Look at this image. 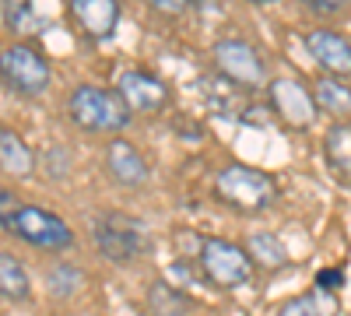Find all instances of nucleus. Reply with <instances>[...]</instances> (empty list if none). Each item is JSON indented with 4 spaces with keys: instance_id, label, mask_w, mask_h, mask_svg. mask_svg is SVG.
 I'll return each instance as SVG.
<instances>
[{
    "instance_id": "f257e3e1",
    "label": "nucleus",
    "mask_w": 351,
    "mask_h": 316,
    "mask_svg": "<svg viewBox=\"0 0 351 316\" xmlns=\"http://www.w3.org/2000/svg\"><path fill=\"white\" fill-rule=\"evenodd\" d=\"M67 117L84 134H120L127 130L134 112L116 92L99 88V84H77L67 95Z\"/></svg>"
},
{
    "instance_id": "f03ea898",
    "label": "nucleus",
    "mask_w": 351,
    "mask_h": 316,
    "mask_svg": "<svg viewBox=\"0 0 351 316\" xmlns=\"http://www.w3.org/2000/svg\"><path fill=\"white\" fill-rule=\"evenodd\" d=\"M215 197L221 204H228L232 211H263L278 200V183L271 172L253 169V165H225L218 176H215Z\"/></svg>"
},
{
    "instance_id": "7ed1b4c3",
    "label": "nucleus",
    "mask_w": 351,
    "mask_h": 316,
    "mask_svg": "<svg viewBox=\"0 0 351 316\" xmlns=\"http://www.w3.org/2000/svg\"><path fill=\"white\" fill-rule=\"evenodd\" d=\"M8 232H14L28 246L46 250V253H64L74 246V228L56 211L39 208V204H21L8 221Z\"/></svg>"
},
{
    "instance_id": "20e7f679",
    "label": "nucleus",
    "mask_w": 351,
    "mask_h": 316,
    "mask_svg": "<svg viewBox=\"0 0 351 316\" xmlns=\"http://www.w3.org/2000/svg\"><path fill=\"white\" fill-rule=\"evenodd\" d=\"M0 81L18 95H43L53 81L49 60L28 42H11L0 49Z\"/></svg>"
},
{
    "instance_id": "39448f33",
    "label": "nucleus",
    "mask_w": 351,
    "mask_h": 316,
    "mask_svg": "<svg viewBox=\"0 0 351 316\" xmlns=\"http://www.w3.org/2000/svg\"><path fill=\"white\" fill-rule=\"evenodd\" d=\"M95 250L112 264H130L148 253V232L144 225L123 211H106L95 221Z\"/></svg>"
},
{
    "instance_id": "423d86ee",
    "label": "nucleus",
    "mask_w": 351,
    "mask_h": 316,
    "mask_svg": "<svg viewBox=\"0 0 351 316\" xmlns=\"http://www.w3.org/2000/svg\"><path fill=\"white\" fill-rule=\"evenodd\" d=\"M215 67H218V74L225 81H232L243 92H260V88H267V81H271L263 56L246 39H221V42H215Z\"/></svg>"
},
{
    "instance_id": "0eeeda50",
    "label": "nucleus",
    "mask_w": 351,
    "mask_h": 316,
    "mask_svg": "<svg viewBox=\"0 0 351 316\" xmlns=\"http://www.w3.org/2000/svg\"><path fill=\"white\" fill-rule=\"evenodd\" d=\"M200 271L218 289H239L253 278V260L239 243L215 236L200 243Z\"/></svg>"
},
{
    "instance_id": "6e6552de",
    "label": "nucleus",
    "mask_w": 351,
    "mask_h": 316,
    "mask_svg": "<svg viewBox=\"0 0 351 316\" xmlns=\"http://www.w3.org/2000/svg\"><path fill=\"white\" fill-rule=\"evenodd\" d=\"M267 95H271L274 117L285 127H291V130H306L319 117L313 92L306 88V84H299L295 77H274V81H267Z\"/></svg>"
},
{
    "instance_id": "1a4fd4ad",
    "label": "nucleus",
    "mask_w": 351,
    "mask_h": 316,
    "mask_svg": "<svg viewBox=\"0 0 351 316\" xmlns=\"http://www.w3.org/2000/svg\"><path fill=\"white\" fill-rule=\"evenodd\" d=\"M116 95L123 99L130 112H162L169 106V84L152 71L127 67L116 77Z\"/></svg>"
},
{
    "instance_id": "9d476101",
    "label": "nucleus",
    "mask_w": 351,
    "mask_h": 316,
    "mask_svg": "<svg viewBox=\"0 0 351 316\" xmlns=\"http://www.w3.org/2000/svg\"><path fill=\"white\" fill-rule=\"evenodd\" d=\"M67 14L84 39H109L120 25V0H67Z\"/></svg>"
},
{
    "instance_id": "9b49d317",
    "label": "nucleus",
    "mask_w": 351,
    "mask_h": 316,
    "mask_svg": "<svg viewBox=\"0 0 351 316\" xmlns=\"http://www.w3.org/2000/svg\"><path fill=\"white\" fill-rule=\"evenodd\" d=\"M306 49L330 77H351V42L334 28H313L306 36Z\"/></svg>"
},
{
    "instance_id": "f8f14e48",
    "label": "nucleus",
    "mask_w": 351,
    "mask_h": 316,
    "mask_svg": "<svg viewBox=\"0 0 351 316\" xmlns=\"http://www.w3.org/2000/svg\"><path fill=\"white\" fill-rule=\"evenodd\" d=\"M106 172L112 176V183H120L127 190H141L144 183H148V176H152L144 155L130 145V141H123V137L109 141V148H106Z\"/></svg>"
},
{
    "instance_id": "ddd939ff",
    "label": "nucleus",
    "mask_w": 351,
    "mask_h": 316,
    "mask_svg": "<svg viewBox=\"0 0 351 316\" xmlns=\"http://www.w3.org/2000/svg\"><path fill=\"white\" fill-rule=\"evenodd\" d=\"M313 99H316V109L334 117V123H348L351 120V84L344 77H319L313 84Z\"/></svg>"
},
{
    "instance_id": "4468645a",
    "label": "nucleus",
    "mask_w": 351,
    "mask_h": 316,
    "mask_svg": "<svg viewBox=\"0 0 351 316\" xmlns=\"http://www.w3.org/2000/svg\"><path fill=\"white\" fill-rule=\"evenodd\" d=\"M0 169L11 172V176L36 172V151L28 148V141L11 127H0Z\"/></svg>"
},
{
    "instance_id": "2eb2a0df",
    "label": "nucleus",
    "mask_w": 351,
    "mask_h": 316,
    "mask_svg": "<svg viewBox=\"0 0 351 316\" xmlns=\"http://www.w3.org/2000/svg\"><path fill=\"white\" fill-rule=\"evenodd\" d=\"M337 309H341V299H337V292H327V289H309V292H302V295H295V299H288L281 309H278V316H337Z\"/></svg>"
},
{
    "instance_id": "dca6fc26",
    "label": "nucleus",
    "mask_w": 351,
    "mask_h": 316,
    "mask_svg": "<svg viewBox=\"0 0 351 316\" xmlns=\"http://www.w3.org/2000/svg\"><path fill=\"white\" fill-rule=\"evenodd\" d=\"M0 299L28 302L32 299V278L14 253H0Z\"/></svg>"
},
{
    "instance_id": "f3484780",
    "label": "nucleus",
    "mask_w": 351,
    "mask_h": 316,
    "mask_svg": "<svg viewBox=\"0 0 351 316\" xmlns=\"http://www.w3.org/2000/svg\"><path fill=\"white\" fill-rule=\"evenodd\" d=\"M0 8L11 32H39L49 25V18L39 11V0H0Z\"/></svg>"
},
{
    "instance_id": "a211bd4d",
    "label": "nucleus",
    "mask_w": 351,
    "mask_h": 316,
    "mask_svg": "<svg viewBox=\"0 0 351 316\" xmlns=\"http://www.w3.org/2000/svg\"><path fill=\"white\" fill-rule=\"evenodd\" d=\"M190 309H193V302L180 289H172L169 281H155L148 289V313L152 316H190Z\"/></svg>"
},
{
    "instance_id": "6ab92c4d",
    "label": "nucleus",
    "mask_w": 351,
    "mask_h": 316,
    "mask_svg": "<svg viewBox=\"0 0 351 316\" xmlns=\"http://www.w3.org/2000/svg\"><path fill=\"white\" fill-rule=\"evenodd\" d=\"M324 151H327V162L337 176L351 180V123H334L324 137Z\"/></svg>"
},
{
    "instance_id": "aec40b11",
    "label": "nucleus",
    "mask_w": 351,
    "mask_h": 316,
    "mask_svg": "<svg viewBox=\"0 0 351 316\" xmlns=\"http://www.w3.org/2000/svg\"><path fill=\"white\" fill-rule=\"evenodd\" d=\"M246 243H250V246H246V253H250V260H253V264H263V267H281V264L288 260V250H285V243H281L274 232H253Z\"/></svg>"
},
{
    "instance_id": "412c9836",
    "label": "nucleus",
    "mask_w": 351,
    "mask_h": 316,
    "mask_svg": "<svg viewBox=\"0 0 351 316\" xmlns=\"http://www.w3.org/2000/svg\"><path fill=\"white\" fill-rule=\"evenodd\" d=\"M46 284L56 299H71L81 289V271L74 264H53L49 274H46Z\"/></svg>"
},
{
    "instance_id": "4be33fe9",
    "label": "nucleus",
    "mask_w": 351,
    "mask_h": 316,
    "mask_svg": "<svg viewBox=\"0 0 351 316\" xmlns=\"http://www.w3.org/2000/svg\"><path fill=\"white\" fill-rule=\"evenodd\" d=\"M21 208V200L8 190V186H0V228H8V221H11V215Z\"/></svg>"
},
{
    "instance_id": "5701e85b",
    "label": "nucleus",
    "mask_w": 351,
    "mask_h": 316,
    "mask_svg": "<svg viewBox=\"0 0 351 316\" xmlns=\"http://www.w3.org/2000/svg\"><path fill=\"white\" fill-rule=\"evenodd\" d=\"M148 4H152L155 11L169 14V18H180V14H186V11L193 8V0H148Z\"/></svg>"
},
{
    "instance_id": "b1692460",
    "label": "nucleus",
    "mask_w": 351,
    "mask_h": 316,
    "mask_svg": "<svg viewBox=\"0 0 351 316\" xmlns=\"http://www.w3.org/2000/svg\"><path fill=\"white\" fill-rule=\"evenodd\" d=\"M316 284H319V289H327V292H341V284H344V274H341L337 267H327L324 274L316 278Z\"/></svg>"
},
{
    "instance_id": "393cba45",
    "label": "nucleus",
    "mask_w": 351,
    "mask_h": 316,
    "mask_svg": "<svg viewBox=\"0 0 351 316\" xmlns=\"http://www.w3.org/2000/svg\"><path fill=\"white\" fill-rule=\"evenodd\" d=\"M309 8H316V11H341L348 0H306Z\"/></svg>"
},
{
    "instance_id": "a878e982",
    "label": "nucleus",
    "mask_w": 351,
    "mask_h": 316,
    "mask_svg": "<svg viewBox=\"0 0 351 316\" xmlns=\"http://www.w3.org/2000/svg\"><path fill=\"white\" fill-rule=\"evenodd\" d=\"M250 4H271V0H250Z\"/></svg>"
}]
</instances>
